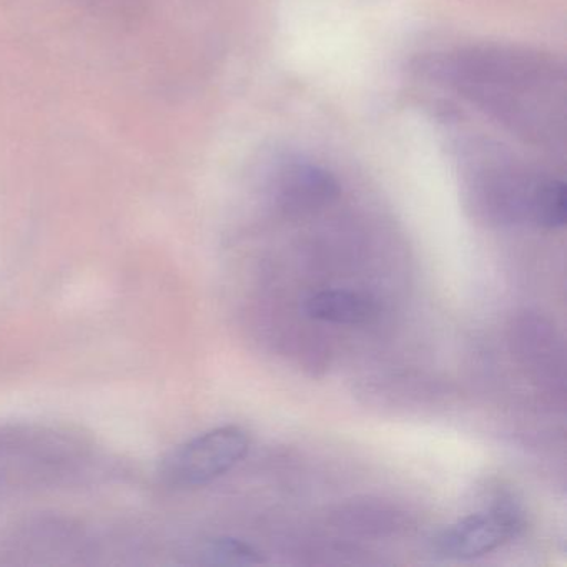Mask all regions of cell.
Segmentation results:
<instances>
[{
  "label": "cell",
  "mask_w": 567,
  "mask_h": 567,
  "mask_svg": "<svg viewBox=\"0 0 567 567\" xmlns=\"http://www.w3.org/2000/svg\"><path fill=\"white\" fill-rule=\"evenodd\" d=\"M463 87L496 112L503 121L523 125L527 134L554 137L556 122V95H564L556 87L553 68L536 59L517 54H473L456 65Z\"/></svg>",
  "instance_id": "6da1fadb"
},
{
  "label": "cell",
  "mask_w": 567,
  "mask_h": 567,
  "mask_svg": "<svg viewBox=\"0 0 567 567\" xmlns=\"http://www.w3.org/2000/svg\"><path fill=\"white\" fill-rule=\"evenodd\" d=\"M248 450L247 431L235 424L215 427L175 447L162 463V480L177 487L204 486L237 466Z\"/></svg>",
  "instance_id": "7a4b0ae2"
},
{
  "label": "cell",
  "mask_w": 567,
  "mask_h": 567,
  "mask_svg": "<svg viewBox=\"0 0 567 567\" xmlns=\"http://www.w3.org/2000/svg\"><path fill=\"white\" fill-rule=\"evenodd\" d=\"M519 529V514L504 504L450 524L437 534L434 549L446 559H476L509 543Z\"/></svg>",
  "instance_id": "3957f363"
},
{
  "label": "cell",
  "mask_w": 567,
  "mask_h": 567,
  "mask_svg": "<svg viewBox=\"0 0 567 567\" xmlns=\"http://www.w3.org/2000/svg\"><path fill=\"white\" fill-rule=\"evenodd\" d=\"M275 195L285 214L305 215L337 200L340 188L327 172L313 165L293 164L280 172Z\"/></svg>",
  "instance_id": "277c9868"
},
{
  "label": "cell",
  "mask_w": 567,
  "mask_h": 567,
  "mask_svg": "<svg viewBox=\"0 0 567 567\" xmlns=\"http://www.w3.org/2000/svg\"><path fill=\"white\" fill-rule=\"evenodd\" d=\"M305 310L315 320L347 327L371 323L378 317L377 301L351 290H323L311 295Z\"/></svg>",
  "instance_id": "5b68a950"
},
{
  "label": "cell",
  "mask_w": 567,
  "mask_h": 567,
  "mask_svg": "<svg viewBox=\"0 0 567 567\" xmlns=\"http://www.w3.org/2000/svg\"><path fill=\"white\" fill-rule=\"evenodd\" d=\"M566 185L556 178H543L537 185L530 205V217L546 228H560L566 225Z\"/></svg>",
  "instance_id": "8992f818"
},
{
  "label": "cell",
  "mask_w": 567,
  "mask_h": 567,
  "mask_svg": "<svg viewBox=\"0 0 567 567\" xmlns=\"http://www.w3.org/2000/svg\"><path fill=\"white\" fill-rule=\"evenodd\" d=\"M205 563L217 566H258L265 559L260 550L244 540L220 537L210 540L204 550Z\"/></svg>",
  "instance_id": "52a82bcc"
}]
</instances>
